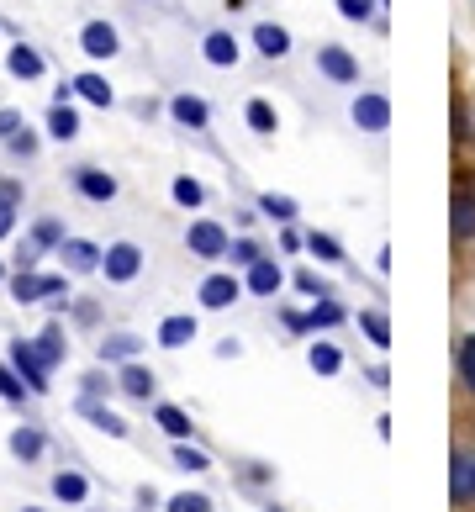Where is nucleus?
<instances>
[{"instance_id":"obj_27","label":"nucleus","mask_w":475,"mask_h":512,"mask_svg":"<svg viewBox=\"0 0 475 512\" xmlns=\"http://www.w3.org/2000/svg\"><path fill=\"white\" fill-rule=\"evenodd\" d=\"M27 238H32V243H37V249H43V254H59V243H64L69 233H64V222H59V217H37Z\"/></svg>"},{"instance_id":"obj_9","label":"nucleus","mask_w":475,"mask_h":512,"mask_svg":"<svg viewBox=\"0 0 475 512\" xmlns=\"http://www.w3.org/2000/svg\"><path fill=\"white\" fill-rule=\"evenodd\" d=\"M169 117H175L180 127H190V132H206L212 127V106H206L201 96H190V90H180V96H169Z\"/></svg>"},{"instance_id":"obj_51","label":"nucleus","mask_w":475,"mask_h":512,"mask_svg":"<svg viewBox=\"0 0 475 512\" xmlns=\"http://www.w3.org/2000/svg\"><path fill=\"white\" fill-rule=\"evenodd\" d=\"M22 512H43V507H22Z\"/></svg>"},{"instance_id":"obj_18","label":"nucleus","mask_w":475,"mask_h":512,"mask_svg":"<svg viewBox=\"0 0 475 512\" xmlns=\"http://www.w3.org/2000/svg\"><path fill=\"white\" fill-rule=\"evenodd\" d=\"M48 138H53V143H74V138H80V111H74L69 101H53V111H48Z\"/></svg>"},{"instance_id":"obj_29","label":"nucleus","mask_w":475,"mask_h":512,"mask_svg":"<svg viewBox=\"0 0 475 512\" xmlns=\"http://www.w3.org/2000/svg\"><path fill=\"white\" fill-rule=\"evenodd\" d=\"M259 212L270 217V222H296V212H301V206H296L291 196H275V191H264V196H259Z\"/></svg>"},{"instance_id":"obj_21","label":"nucleus","mask_w":475,"mask_h":512,"mask_svg":"<svg viewBox=\"0 0 475 512\" xmlns=\"http://www.w3.org/2000/svg\"><path fill=\"white\" fill-rule=\"evenodd\" d=\"M254 48L264 53V59H285V53H291V32H285L280 22H259L254 27Z\"/></svg>"},{"instance_id":"obj_45","label":"nucleus","mask_w":475,"mask_h":512,"mask_svg":"<svg viewBox=\"0 0 475 512\" xmlns=\"http://www.w3.org/2000/svg\"><path fill=\"white\" fill-rule=\"evenodd\" d=\"M0 206H22V180H0Z\"/></svg>"},{"instance_id":"obj_14","label":"nucleus","mask_w":475,"mask_h":512,"mask_svg":"<svg viewBox=\"0 0 475 512\" xmlns=\"http://www.w3.org/2000/svg\"><path fill=\"white\" fill-rule=\"evenodd\" d=\"M32 349H37V359L53 370V365H64V354H69V338H64V322H48L43 333L32 338Z\"/></svg>"},{"instance_id":"obj_31","label":"nucleus","mask_w":475,"mask_h":512,"mask_svg":"<svg viewBox=\"0 0 475 512\" xmlns=\"http://www.w3.org/2000/svg\"><path fill=\"white\" fill-rule=\"evenodd\" d=\"M454 370H460L465 391H475V333L460 338V349H454Z\"/></svg>"},{"instance_id":"obj_44","label":"nucleus","mask_w":475,"mask_h":512,"mask_svg":"<svg viewBox=\"0 0 475 512\" xmlns=\"http://www.w3.org/2000/svg\"><path fill=\"white\" fill-rule=\"evenodd\" d=\"M37 259H43V249H37L32 238H22V249H16V270H37Z\"/></svg>"},{"instance_id":"obj_41","label":"nucleus","mask_w":475,"mask_h":512,"mask_svg":"<svg viewBox=\"0 0 475 512\" xmlns=\"http://www.w3.org/2000/svg\"><path fill=\"white\" fill-rule=\"evenodd\" d=\"M338 16H344V22H370L375 0H338Z\"/></svg>"},{"instance_id":"obj_4","label":"nucleus","mask_w":475,"mask_h":512,"mask_svg":"<svg viewBox=\"0 0 475 512\" xmlns=\"http://www.w3.org/2000/svg\"><path fill=\"white\" fill-rule=\"evenodd\" d=\"M317 69H322V80H333V85H359V59L338 43L317 48Z\"/></svg>"},{"instance_id":"obj_23","label":"nucleus","mask_w":475,"mask_h":512,"mask_svg":"<svg viewBox=\"0 0 475 512\" xmlns=\"http://www.w3.org/2000/svg\"><path fill=\"white\" fill-rule=\"evenodd\" d=\"M53 497H59L64 507H85V497H90V481L80 476V470H59V476H53Z\"/></svg>"},{"instance_id":"obj_3","label":"nucleus","mask_w":475,"mask_h":512,"mask_svg":"<svg viewBox=\"0 0 475 512\" xmlns=\"http://www.w3.org/2000/svg\"><path fill=\"white\" fill-rule=\"evenodd\" d=\"M11 370L16 375H22V381H27V391L32 396H43L53 381H48V365H43V359H37V349H32V338H11Z\"/></svg>"},{"instance_id":"obj_36","label":"nucleus","mask_w":475,"mask_h":512,"mask_svg":"<svg viewBox=\"0 0 475 512\" xmlns=\"http://www.w3.org/2000/svg\"><path fill=\"white\" fill-rule=\"evenodd\" d=\"M169 196H175V201L185 206V212H196V206L206 201V191H201V180H190V175H180L175 185H169Z\"/></svg>"},{"instance_id":"obj_35","label":"nucleus","mask_w":475,"mask_h":512,"mask_svg":"<svg viewBox=\"0 0 475 512\" xmlns=\"http://www.w3.org/2000/svg\"><path fill=\"white\" fill-rule=\"evenodd\" d=\"M475 497V460H454V502H470Z\"/></svg>"},{"instance_id":"obj_38","label":"nucleus","mask_w":475,"mask_h":512,"mask_svg":"<svg viewBox=\"0 0 475 512\" xmlns=\"http://www.w3.org/2000/svg\"><path fill=\"white\" fill-rule=\"evenodd\" d=\"M164 512H212V497L206 491H180V497H169Z\"/></svg>"},{"instance_id":"obj_16","label":"nucleus","mask_w":475,"mask_h":512,"mask_svg":"<svg viewBox=\"0 0 475 512\" xmlns=\"http://www.w3.org/2000/svg\"><path fill=\"white\" fill-rule=\"evenodd\" d=\"M154 338H159V349H185L190 338H196V317H190V312H175V317H164Z\"/></svg>"},{"instance_id":"obj_7","label":"nucleus","mask_w":475,"mask_h":512,"mask_svg":"<svg viewBox=\"0 0 475 512\" xmlns=\"http://www.w3.org/2000/svg\"><path fill=\"white\" fill-rule=\"evenodd\" d=\"M74 191H80L85 201H117V175H106V169H95V164H80V169H74Z\"/></svg>"},{"instance_id":"obj_20","label":"nucleus","mask_w":475,"mask_h":512,"mask_svg":"<svg viewBox=\"0 0 475 512\" xmlns=\"http://www.w3.org/2000/svg\"><path fill=\"white\" fill-rule=\"evenodd\" d=\"M43 449H48V439H43V428H32V423H22V428L11 433V454H16V460H22V465H37V460H43Z\"/></svg>"},{"instance_id":"obj_26","label":"nucleus","mask_w":475,"mask_h":512,"mask_svg":"<svg viewBox=\"0 0 475 512\" xmlns=\"http://www.w3.org/2000/svg\"><path fill=\"white\" fill-rule=\"evenodd\" d=\"M243 122H249L259 138H275V127H280V117H275V106L264 101V96H254L249 106H243Z\"/></svg>"},{"instance_id":"obj_15","label":"nucleus","mask_w":475,"mask_h":512,"mask_svg":"<svg viewBox=\"0 0 475 512\" xmlns=\"http://www.w3.org/2000/svg\"><path fill=\"white\" fill-rule=\"evenodd\" d=\"M143 344L148 338H138V333H111V338H101V365H127V359L143 354Z\"/></svg>"},{"instance_id":"obj_6","label":"nucleus","mask_w":475,"mask_h":512,"mask_svg":"<svg viewBox=\"0 0 475 512\" xmlns=\"http://www.w3.org/2000/svg\"><path fill=\"white\" fill-rule=\"evenodd\" d=\"M117 48H122V37H117L111 22H101V16L80 27V53L85 59H117Z\"/></svg>"},{"instance_id":"obj_24","label":"nucleus","mask_w":475,"mask_h":512,"mask_svg":"<svg viewBox=\"0 0 475 512\" xmlns=\"http://www.w3.org/2000/svg\"><path fill=\"white\" fill-rule=\"evenodd\" d=\"M454 238H475V191L454 185Z\"/></svg>"},{"instance_id":"obj_50","label":"nucleus","mask_w":475,"mask_h":512,"mask_svg":"<svg viewBox=\"0 0 475 512\" xmlns=\"http://www.w3.org/2000/svg\"><path fill=\"white\" fill-rule=\"evenodd\" d=\"M280 249H285V254L301 249V233H291V222H285V233H280Z\"/></svg>"},{"instance_id":"obj_39","label":"nucleus","mask_w":475,"mask_h":512,"mask_svg":"<svg viewBox=\"0 0 475 512\" xmlns=\"http://www.w3.org/2000/svg\"><path fill=\"white\" fill-rule=\"evenodd\" d=\"M80 391H85V402H101V396H111V391H117V381H111L106 370H90Z\"/></svg>"},{"instance_id":"obj_13","label":"nucleus","mask_w":475,"mask_h":512,"mask_svg":"<svg viewBox=\"0 0 475 512\" xmlns=\"http://www.w3.org/2000/svg\"><path fill=\"white\" fill-rule=\"evenodd\" d=\"M243 286H249L254 296H280L285 270H280V264H275L270 254H264V259H254V264H249V280H243Z\"/></svg>"},{"instance_id":"obj_30","label":"nucleus","mask_w":475,"mask_h":512,"mask_svg":"<svg viewBox=\"0 0 475 512\" xmlns=\"http://www.w3.org/2000/svg\"><path fill=\"white\" fill-rule=\"evenodd\" d=\"M175 470L201 476V470H212V460H206V449H190V439H175Z\"/></svg>"},{"instance_id":"obj_11","label":"nucleus","mask_w":475,"mask_h":512,"mask_svg":"<svg viewBox=\"0 0 475 512\" xmlns=\"http://www.w3.org/2000/svg\"><path fill=\"white\" fill-rule=\"evenodd\" d=\"M154 386H159V375L148 370V365H138V359H127V365L117 370V391L132 396V402H148V396H154Z\"/></svg>"},{"instance_id":"obj_8","label":"nucleus","mask_w":475,"mask_h":512,"mask_svg":"<svg viewBox=\"0 0 475 512\" xmlns=\"http://www.w3.org/2000/svg\"><path fill=\"white\" fill-rule=\"evenodd\" d=\"M201 59L212 64V69H233V64L243 59V43H238L233 32H222V27H217V32H206V37H201Z\"/></svg>"},{"instance_id":"obj_12","label":"nucleus","mask_w":475,"mask_h":512,"mask_svg":"<svg viewBox=\"0 0 475 512\" xmlns=\"http://www.w3.org/2000/svg\"><path fill=\"white\" fill-rule=\"evenodd\" d=\"M196 296H201V307H206V312H222V307H233V301L243 296V286H238L233 275H206Z\"/></svg>"},{"instance_id":"obj_2","label":"nucleus","mask_w":475,"mask_h":512,"mask_svg":"<svg viewBox=\"0 0 475 512\" xmlns=\"http://www.w3.org/2000/svg\"><path fill=\"white\" fill-rule=\"evenodd\" d=\"M101 275L111 280V286H127V280H138V275H143V249H138L132 238L111 243V249L101 254Z\"/></svg>"},{"instance_id":"obj_46","label":"nucleus","mask_w":475,"mask_h":512,"mask_svg":"<svg viewBox=\"0 0 475 512\" xmlns=\"http://www.w3.org/2000/svg\"><path fill=\"white\" fill-rule=\"evenodd\" d=\"M280 322H285L291 333H312V328H307V312H291V307H280Z\"/></svg>"},{"instance_id":"obj_17","label":"nucleus","mask_w":475,"mask_h":512,"mask_svg":"<svg viewBox=\"0 0 475 512\" xmlns=\"http://www.w3.org/2000/svg\"><path fill=\"white\" fill-rule=\"evenodd\" d=\"M74 96L80 101H90V106H117V90H111V80L106 74H74Z\"/></svg>"},{"instance_id":"obj_34","label":"nucleus","mask_w":475,"mask_h":512,"mask_svg":"<svg viewBox=\"0 0 475 512\" xmlns=\"http://www.w3.org/2000/svg\"><path fill=\"white\" fill-rule=\"evenodd\" d=\"M307 249H312L322 264H344V243H338L333 233H312V238H307Z\"/></svg>"},{"instance_id":"obj_10","label":"nucleus","mask_w":475,"mask_h":512,"mask_svg":"<svg viewBox=\"0 0 475 512\" xmlns=\"http://www.w3.org/2000/svg\"><path fill=\"white\" fill-rule=\"evenodd\" d=\"M101 254H106V249H95L90 238H64V243H59V259H64V270H69V275L101 270Z\"/></svg>"},{"instance_id":"obj_52","label":"nucleus","mask_w":475,"mask_h":512,"mask_svg":"<svg viewBox=\"0 0 475 512\" xmlns=\"http://www.w3.org/2000/svg\"><path fill=\"white\" fill-rule=\"evenodd\" d=\"M0 275H6V270H0Z\"/></svg>"},{"instance_id":"obj_1","label":"nucleus","mask_w":475,"mask_h":512,"mask_svg":"<svg viewBox=\"0 0 475 512\" xmlns=\"http://www.w3.org/2000/svg\"><path fill=\"white\" fill-rule=\"evenodd\" d=\"M185 249L196 254V259H206V264H217V259H227L233 238H227V227H222V222L201 217V222H190V227H185Z\"/></svg>"},{"instance_id":"obj_25","label":"nucleus","mask_w":475,"mask_h":512,"mask_svg":"<svg viewBox=\"0 0 475 512\" xmlns=\"http://www.w3.org/2000/svg\"><path fill=\"white\" fill-rule=\"evenodd\" d=\"M154 423L169 433V439H190V428H196V423H190V412L175 407V402H159V407H154Z\"/></svg>"},{"instance_id":"obj_42","label":"nucleus","mask_w":475,"mask_h":512,"mask_svg":"<svg viewBox=\"0 0 475 512\" xmlns=\"http://www.w3.org/2000/svg\"><path fill=\"white\" fill-rule=\"evenodd\" d=\"M296 291H301V296H312V301H317V296H333V291L317 280V270H296Z\"/></svg>"},{"instance_id":"obj_49","label":"nucleus","mask_w":475,"mask_h":512,"mask_svg":"<svg viewBox=\"0 0 475 512\" xmlns=\"http://www.w3.org/2000/svg\"><path fill=\"white\" fill-rule=\"evenodd\" d=\"M154 507H159V491L143 486V491H138V512H154Z\"/></svg>"},{"instance_id":"obj_22","label":"nucleus","mask_w":475,"mask_h":512,"mask_svg":"<svg viewBox=\"0 0 475 512\" xmlns=\"http://www.w3.org/2000/svg\"><path fill=\"white\" fill-rule=\"evenodd\" d=\"M80 412H85V423L90 428H101L106 439H127V417H117L106 402H80Z\"/></svg>"},{"instance_id":"obj_28","label":"nucleus","mask_w":475,"mask_h":512,"mask_svg":"<svg viewBox=\"0 0 475 512\" xmlns=\"http://www.w3.org/2000/svg\"><path fill=\"white\" fill-rule=\"evenodd\" d=\"M338 322H344V307H338L333 296H317L312 312H307V328L317 333V328H338Z\"/></svg>"},{"instance_id":"obj_47","label":"nucleus","mask_w":475,"mask_h":512,"mask_svg":"<svg viewBox=\"0 0 475 512\" xmlns=\"http://www.w3.org/2000/svg\"><path fill=\"white\" fill-rule=\"evenodd\" d=\"M454 138L470 143V117H465V106H460V101H454Z\"/></svg>"},{"instance_id":"obj_5","label":"nucleus","mask_w":475,"mask_h":512,"mask_svg":"<svg viewBox=\"0 0 475 512\" xmlns=\"http://www.w3.org/2000/svg\"><path fill=\"white\" fill-rule=\"evenodd\" d=\"M349 117H354L359 132H386L391 127V101L380 96V90H365V96H354Z\"/></svg>"},{"instance_id":"obj_33","label":"nucleus","mask_w":475,"mask_h":512,"mask_svg":"<svg viewBox=\"0 0 475 512\" xmlns=\"http://www.w3.org/2000/svg\"><path fill=\"white\" fill-rule=\"evenodd\" d=\"M359 328H365V338H370L375 349L391 344V322H386V312H359Z\"/></svg>"},{"instance_id":"obj_32","label":"nucleus","mask_w":475,"mask_h":512,"mask_svg":"<svg viewBox=\"0 0 475 512\" xmlns=\"http://www.w3.org/2000/svg\"><path fill=\"white\" fill-rule=\"evenodd\" d=\"M27 396H32V391H27V381H22V375H16L11 365H0V402H11V407H22V402H27Z\"/></svg>"},{"instance_id":"obj_19","label":"nucleus","mask_w":475,"mask_h":512,"mask_svg":"<svg viewBox=\"0 0 475 512\" xmlns=\"http://www.w3.org/2000/svg\"><path fill=\"white\" fill-rule=\"evenodd\" d=\"M6 69L16 74V80H43L48 64H43V53H37L32 43H16V48L6 53Z\"/></svg>"},{"instance_id":"obj_37","label":"nucleus","mask_w":475,"mask_h":512,"mask_svg":"<svg viewBox=\"0 0 475 512\" xmlns=\"http://www.w3.org/2000/svg\"><path fill=\"white\" fill-rule=\"evenodd\" d=\"M307 359H312V370H317V375H338V370H344V354H338L333 344H312Z\"/></svg>"},{"instance_id":"obj_43","label":"nucleus","mask_w":475,"mask_h":512,"mask_svg":"<svg viewBox=\"0 0 475 512\" xmlns=\"http://www.w3.org/2000/svg\"><path fill=\"white\" fill-rule=\"evenodd\" d=\"M22 127H27V117H22V111H0V143H11Z\"/></svg>"},{"instance_id":"obj_40","label":"nucleus","mask_w":475,"mask_h":512,"mask_svg":"<svg viewBox=\"0 0 475 512\" xmlns=\"http://www.w3.org/2000/svg\"><path fill=\"white\" fill-rule=\"evenodd\" d=\"M227 259H233V264H243V270H249L254 259H264V249H259L254 238H233V249H227Z\"/></svg>"},{"instance_id":"obj_48","label":"nucleus","mask_w":475,"mask_h":512,"mask_svg":"<svg viewBox=\"0 0 475 512\" xmlns=\"http://www.w3.org/2000/svg\"><path fill=\"white\" fill-rule=\"evenodd\" d=\"M16 233V206H0V238Z\"/></svg>"}]
</instances>
